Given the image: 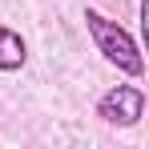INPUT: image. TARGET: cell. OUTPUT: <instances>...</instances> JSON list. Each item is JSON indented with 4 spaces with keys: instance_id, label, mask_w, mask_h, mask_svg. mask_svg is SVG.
Listing matches in <instances>:
<instances>
[{
    "instance_id": "1",
    "label": "cell",
    "mask_w": 149,
    "mask_h": 149,
    "mask_svg": "<svg viewBox=\"0 0 149 149\" xmlns=\"http://www.w3.org/2000/svg\"><path fill=\"white\" fill-rule=\"evenodd\" d=\"M85 28H89V36H93L97 52L109 61V65H117V69H121V73H129V77H141V73H145V61H141L137 40H133V36H129L117 20L101 16L97 8H85Z\"/></svg>"
},
{
    "instance_id": "2",
    "label": "cell",
    "mask_w": 149,
    "mask_h": 149,
    "mask_svg": "<svg viewBox=\"0 0 149 149\" xmlns=\"http://www.w3.org/2000/svg\"><path fill=\"white\" fill-rule=\"evenodd\" d=\"M141 113H145V93H141L137 85H117V89H109V93L97 101V117L105 125L129 129V125L141 121Z\"/></svg>"
},
{
    "instance_id": "3",
    "label": "cell",
    "mask_w": 149,
    "mask_h": 149,
    "mask_svg": "<svg viewBox=\"0 0 149 149\" xmlns=\"http://www.w3.org/2000/svg\"><path fill=\"white\" fill-rule=\"evenodd\" d=\"M24 61H28V49L20 40V32L0 24V73H16V69H24Z\"/></svg>"
}]
</instances>
